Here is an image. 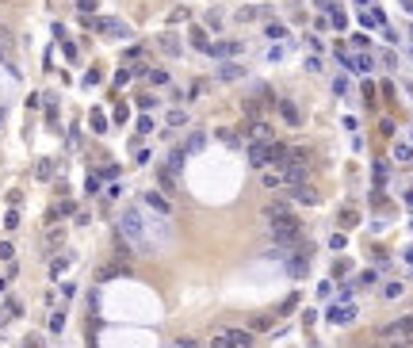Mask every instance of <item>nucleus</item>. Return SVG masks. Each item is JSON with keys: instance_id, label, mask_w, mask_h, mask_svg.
Segmentation results:
<instances>
[{"instance_id": "nucleus-1", "label": "nucleus", "mask_w": 413, "mask_h": 348, "mask_svg": "<svg viewBox=\"0 0 413 348\" xmlns=\"http://www.w3.org/2000/svg\"><path fill=\"white\" fill-rule=\"evenodd\" d=\"M264 222H268V237L279 249H291L298 237H302V226H298V218L291 214L287 203H268L264 207Z\"/></svg>"}, {"instance_id": "nucleus-2", "label": "nucleus", "mask_w": 413, "mask_h": 348, "mask_svg": "<svg viewBox=\"0 0 413 348\" xmlns=\"http://www.w3.org/2000/svg\"><path fill=\"white\" fill-rule=\"evenodd\" d=\"M123 233L131 237V245L134 249H149V241H145V222H142V214L138 210H123Z\"/></svg>"}, {"instance_id": "nucleus-3", "label": "nucleus", "mask_w": 413, "mask_h": 348, "mask_svg": "<svg viewBox=\"0 0 413 348\" xmlns=\"http://www.w3.org/2000/svg\"><path fill=\"white\" fill-rule=\"evenodd\" d=\"M379 337H383V341H409V337H413V314H409V318L390 321V325H383V329H379Z\"/></svg>"}, {"instance_id": "nucleus-4", "label": "nucleus", "mask_w": 413, "mask_h": 348, "mask_svg": "<svg viewBox=\"0 0 413 348\" xmlns=\"http://www.w3.org/2000/svg\"><path fill=\"white\" fill-rule=\"evenodd\" d=\"M249 138L253 142H275V130L268 123H260V119H253V123H249Z\"/></svg>"}, {"instance_id": "nucleus-5", "label": "nucleus", "mask_w": 413, "mask_h": 348, "mask_svg": "<svg viewBox=\"0 0 413 348\" xmlns=\"http://www.w3.org/2000/svg\"><path fill=\"white\" fill-rule=\"evenodd\" d=\"M287 191H291L287 199H298V203H306V207H314V203H318V191H314L310 184H298V188H287Z\"/></svg>"}, {"instance_id": "nucleus-6", "label": "nucleus", "mask_w": 413, "mask_h": 348, "mask_svg": "<svg viewBox=\"0 0 413 348\" xmlns=\"http://www.w3.org/2000/svg\"><path fill=\"white\" fill-rule=\"evenodd\" d=\"M142 199H145V207H153L157 214H172V203H168V199L161 195V191H145Z\"/></svg>"}, {"instance_id": "nucleus-7", "label": "nucleus", "mask_w": 413, "mask_h": 348, "mask_svg": "<svg viewBox=\"0 0 413 348\" xmlns=\"http://www.w3.org/2000/svg\"><path fill=\"white\" fill-rule=\"evenodd\" d=\"M226 337L233 341V348H253V333L249 329H226Z\"/></svg>"}, {"instance_id": "nucleus-8", "label": "nucleus", "mask_w": 413, "mask_h": 348, "mask_svg": "<svg viewBox=\"0 0 413 348\" xmlns=\"http://www.w3.org/2000/svg\"><path fill=\"white\" fill-rule=\"evenodd\" d=\"M96 27H100V31H107V35H119V38H126V35H131V27H126V23H119V19H103V23H96Z\"/></svg>"}, {"instance_id": "nucleus-9", "label": "nucleus", "mask_w": 413, "mask_h": 348, "mask_svg": "<svg viewBox=\"0 0 413 348\" xmlns=\"http://www.w3.org/2000/svg\"><path fill=\"white\" fill-rule=\"evenodd\" d=\"M260 184H264V188H268V191H275V188H287V184H283V176L275 172V168H268V172L260 176Z\"/></svg>"}, {"instance_id": "nucleus-10", "label": "nucleus", "mask_w": 413, "mask_h": 348, "mask_svg": "<svg viewBox=\"0 0 413 348\" xmlns=\"http://www.w3.org/2000/svg\"><path fill=\"white\" fill-rule=\"evenodd\" d=\"M241 50V42H218V46H210V54H222V58H230V54H237Z\"/></svg>"}, {"instance_id": "nucleus-11", "label": "nucleus", "mask_w": 413, "mask_h": 348, "mask_svg": "<svg viewBox=\"0 0 413 348\" xmlns=\"http://www.w3.org/2000/svg\"><path fill=\"white\" fill-rule=\"evenodd\" d=\"M348 318H352V310H348V306H337V310H329V321H333V325H344Z\"/></svg>"}, {"instance_id": "nucleus-12", "label": "nucleus", "mask_w": 413, "mask_h": 348, "mask_svg": "<svg viewBox=\"0 0 413 348\" xmlns=\"http://www.w3.org/2000/svg\"><path fill=\"white\" fill-rule=\"evenodd\" d=\"M241 77H245V69H241V66H230V61L222 66V80H241Z\"/></svg>"}, {"instance_id": "nucleus-13", "label": "nucleus", "mask_w": 413, "mask_h": 348, "mask_svg": "<svg viewBox=\"0 0 413 348\" xmlns=\"http://www.w3.org/2000/svg\"><path fill=\"white\" fill-rule=\"evenodd\" d=\"M306 268H310V264H306V256H298V260H287V272H291V276H306Z\"/></svg>"}, {"instance_id": "nucleus-14", "label": "nucleus", "mask_w": 413, "mask_h": 348, "mask_svg": "<svg viewBox=\"0 0 413 348\" xmlns=\"http://www.w3.org/2000/svg\"><path fill=\"white\" fill-rule=\"evenodd\" d=\"M191 42H195V50H203V54H210V42H207V35H203V31H191Z\"/></svg>"}, {"instance_id": "nucleus-15", "label": "nucleus", "mask_w": 413, "mask_h": 348, "mask_svg": "<svg viewBox=\"0 0 413 348\" xmlns=\"http://www.w3.org/2000/svg\"><path fill=\"white\" fill-rule=\"evenodd\" d=\"M35 176H38V180H50V176H54V161H38Z\"/></svg>"}, {"instance_id": "nucleus-16", "label": "nucleus", "mask_w": 413, "mask_h": 348, "mask_svg": "<svg viewBox=\"0 0 413 348\" xmlns=\"http://www.w3.org/2000/svg\"><path fill=\"white\" fill-rule=\"evenodd\" d=\"M283 115H287V123H298V107H291V100H279Z\"/></svg>"}, {"instance_id": "nucleus-17", "label": "nucleus", "mask_w": 413, "mask_h": 348, "mask_svg": "<svg viewBox=\"0 0 413 348\" xmlns=\"http://www.w3.org/2000/svg\"><path fill=\"white\" fill-rule=\"evenodd\" d=\"M92 130H96V134H103V130H107V119H103L100 111H92Z\"/></svg>"}, {"instance_id": "nucleus-18", "label": "nucleus", "mask_w": 413, "mask_h": 348, "mask_svg": "<svg viewBox=\"0 0 413 348\" xmlns=\"http://www.w3.org/2000/svg\"><path fill=\"white\" fill-rule=\"evenodd\" d=\"M15 226H19V210H8V214H4V230H15Z\"/></svg>"}, {"instance_id": "nucleus-19", "label": "nucleus", "mask_w": 413, "mask_h": 348, "mask_svg": "<svg viewBox=\"0 0 413 348\" xmlns=\"http://www.w3.org/2000/svg\"><path fill=\"white\" fill-rule=\"evenodd\" d=\"M394 161H413V149L409 145H394Z\"/></svg>"}, {"instance_id": "nucleus-20", "label": "nucleus", "mask_w": 413, "mask_h": 348, "mask_svg": "<svg viewBox=\"0 0 413 348\" xmlns=\"http://www.w3.org/2000/svg\"><path fill=\"white\" fill-rule=\"evenodd\" d=\"M149 80L153 84H168V73L165 69H149Z\"/></svg>"}, {"instance_id": "nucleus-21", "label": "nucleus", "mask_w": 413, "mask_h": 348, "mask_svg": "<svg viewBox=\"0 0 413 348\" xmlns=\"http://www.w3.org/2000/svg\"><path fill=\"white\" fill-rule=\"evenodd\" d=\"M402 295V283H386L383 287V298H398Z\"/></svg>"}, {"instance_id": "nucleus-22", "label": "nucleus", "mask_w": 413, "mask_h": 348, "mask_svg": "<svg viewBox=\"0 0 413 348\" xmlns=\"http://www.w3.org/2000/svg\"><path fill=\"white\" fill-rule=\"evenodd\" d=\"M352 69H360V73H367V69H371V58H367V54H360V58H356V61H352Z\"/></svg>"}, {"instance_id": "nucleus-23", "label": "nucleus", "mask_w": 413, "mask_h": 348, "mask_svg": "<svg viewBox=\"0 0 413 348\" xmlns=\"http://www.w3.org/2000/svg\"><path fill=\"white\" fill-rule=\"evenodd\" d=\"M61 325H66V314H54L50 318V333H61Z\"/></svg>"}, {"instance_id": "nucleus-24", "label": "nucleus", "mask_w": 413, "mask_h": 348, "mask_svg": "<svg viewBox=\"0 0 413 348\" xmlns=\"http://www.w3.org/2000/svg\"><path fill=\"white\" fill-rule=\"evenodd\" d=\"M69 260H73V256H58V260H54V276H61V272L69 268Z\"/></svg>"}, {"instance_id": "nucleus-25", "label": "nucleus", "mask_w": 413, "mask_h": 348, "mask_svg": "<svg viewBox=\"0 0 413 348\" xmlns=\"http://www.w3.org/2000/svg\"><path fill=\"white\" fill-rule=\"evenodd\" d=\"M188 123V115H184V111H172V115H168V126H184Z\"/></svg>"}, {"instance_id": "nucleus-26", "label": "nucleus", "mask_w": 413, "mask_h": 348, "mask_svg": "<svg viewBox=\"0 0 413 348\" xmlns=\"http://www.w3.org/2000/svg\"><path fill=\"white\" fill-rule=\"evenodd\" d=\"M180 161H184V149H172V153H168V165H172V172L180 168Z\"/></svg>"}, {"instance_id": "nucleus-27", "label": "nucleus", "mask_w": 413, "mask_h": 348, "mask_svg": "<svg viewBox=\"0 0 413 348\" xmlns=\"http://www.w3.org/2000/svg\"><path fill=\"white\" fill-rule=\"evenodd\" d=\"M329 12H333V27H344V23H348V19H344V12H341V8H329Z\"/></svg>"}, {"instance_id": "nucleus-28", "label": "nucleus", "mask_w": 413, "mask_h": 348, "mask_svg": "<svg viewBox=\"0 0 413 348\" xmlns=\"http://www.w3.org/2000/svg\"><path fill=\"white\" fill-rule=\"evenodd\" d=\"M161 46H165L168 54H180V46H176V38H161Z\"/></svg>"}, {"instance_id": "nucleus-29", "label": "nucleus", "mask_w": 413, "mask_h": 348, "mask_svg": "<svg viewBox=\"0 0 413 348\" xmlns=\"http://www.w3.org/2000/svg\"><path fill=\"white\" fill-rule=\"evenodd\" d=\"M383 348H413V337H409V341H386Z\"/></svg>"}, {"instance_id": "nucleus-30", "label": "nucleus", "mask_w": 413, "mask_h": 348, "mask_svg": "<svg viewBox=\"0 0 413 348\" xmlns=\"http://www.w3.org/2000/svg\"><path fill=\"white\" fill-rule=\"evenodd\" d=\"M77 8L80 12H96V0H77Z\"/></svg>"}, {"instance_id": "nucleus-31", "label": "nucleus", "mask_w": 413, "mask_h": 348, "mask_svg": "<svg viewBox=\"0 0 413 348\" xmlns=\"http://www.w3.org/2000/svg\"><path fill=\"white\" fill-rule=\"evenodd\" d=\"M406 207L413 210V191H406Z\"/></svg>"}, {"instance_id": "nucleus-32", "label": "nucleus", "mask_w": 413, "mask_h": 348, "mask_svg": "<svg viewBox=\"0 0 413 348\" xmlns=\"http://www.w3.org/2000/svg\"><path fill=\"white\" fill-rule=\"evenodd\" d=\"M402 8H406V12H413V0H402Z\"/></svg>"}, {"instance_id": "nucleus-33", "label": "nucleus", "mask_w": 413, "mask_h": 348, "mask_svg": "<svg viewBox=\"0 0 413 348\" xmlns=\"http://www.w3.org/2000/svg\"><path fill=\"white\" fill-rule=\"evenodd\" d=\"M4 291H8V283H4V279H0V295H4Z\"/></svg>"}, {"instance_id": "nucleus-34", "label": "nucleus", "mask_w": 413, "mask_h": 348, "mask_svg": "<svg viewBox=\"0 0 413 348\" xmlns=\"http://www.w3.org/2000/svg\"><path fill=\"white\" fill-rule=\"evenodd\" d=\"M409 35H413V27H409Z\"/></svg>"}]
</instances>
